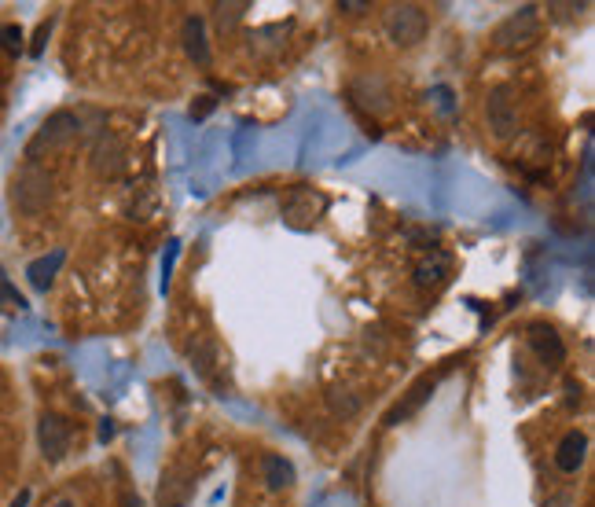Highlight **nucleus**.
Returning <instances> with one entry per match:
<instances>
[{
	"label": "nucleus",
	"mask_w": 595,
	"mask_h": 507,
	"mask_svg": "<svg viewBox=\"0 0 595 507\" xmlns=\"http://www.w3.org/2000/svg\"><path fill=\"white\" fill-rule=\"evenodd\" d=\"M56 199V177L41 162H23L12 177V206L19 214L37 217L45 214Z\"/></svg>",
	"instance_id": "f257e3e1"
},
{
	"label": "nucleus",
	"mask_w": 595,
	"mask_h": 507,
	"mask_svg": "<svg viewBox=\"0 0 595 507\" xmlns=\"http://www.w3.org/2000/svg\"><path fill=\"white\" fill-rule=\"evenodd\" d=\"M81 133H85V118H81L78 111L48 114L45 122H41V129L34 133V140L26 144V158H30V162H37V158L45 155V151H59V147L74 144Z\"/></svg>",
	"instance_id": "f03ea898"
},
{
	"label": "nucleus",
	"mask_w": 595,
	"mask_h": 507,
	"mask_svg": "<svg viewBox=\"0 0 595 507\" xmlns=\"http://www.w3.org/2000/svg\"><path fill=\"white\" fill-rule=\"evenodd\" d=\"M430 30V19L419 4H393L386 12V34L397 48H416Z\"/></svg>",
	"instance_id": "7ed1b4c3"
},
{
	"label": "nucleus",
	"mask_w": 595,
	"mask_h": 507,
	"mask_svg": "<svg viewBox=\"0 0 595 507\" xmlns=\"http://www.w3.org/2000/svg\"><path fill=\"white\" fill-rule=\"evenodd\" d=\"M540 34V12L533 8V4H526V8H518L515 15H507L504 23L493 30V45L496 48H526L533 45Z\"/></svg>",
	"instance_id": "20e7f679"
},
{
	"label": "nucleus",
	"mask_w": 595,
	"mask_h": 507,
	"mask_svg": "<svg viewBox=\"0 0 595 507\" xmlns=\"http://www.w3.org/2000/svg\"><path fill=\"white\" fill-rule=\"evenodd\" d=\"M89 162H92V173H96L100 181H118V177L125 173V144H122V136L111 133V129H103V133L92 140Z\"/></svg>",
	"instance_id": "39448f33"
},
{
	"label": "nucleus",
	"mask_w": 595,
	"mask_h": 507,
	"mask_svg": "<svg viewBox=\"0 0 595 507\" xmlns=\"http://www.w3.org/2000/svg\"><path fill=\"white\" fill-rule=\"evenodd\" d=\"M70 438H74V430H70V423L59 412H45L37 419V449H41V456L48 463H59L67 456Z\"/></svg>",
	"instance_id": "423d86ee"
},
{
	"label": "nucleus",
	"mask_w": 595,
	"mask_h": 507,
	"mask_svg": "<svg viewBox=\"0 0 595 507\" xmlns=\"http://www.w3.org/2000/svg\"><path fill=\"white\" fill-rule=\"evenodd\" d=\"M485 122H489L496 140H511V136H515L518 111H515V100H511V89H507V85L489 89V96H485Z\"/></svg>",
	"instance_id": "0eeeda50"
},
{
	"label": "nucleus",
	"mask_w": 595,
	"mask_h": 507,
	"mask_svg": "<svg viewBox=\"0 0 595 507\" xmlns=\"http://www.w3.org/2000/svg\"><path fill=\"white\" fill-rule=\"evenodd\" d=\"M327 210V195L313 192V188H294L283 203V221L291 228H313Z\"/></svg>",
	"instance_id": "6e6552de"
},
{
	"label": "nucleus",
	"mask_w": 595,
	"mask_h": 507,
	"mask_svg": "<svg viewBox=\"0 0 595 507\" xmlns=\"http://www.w3.org/2000/svg\"><path fill=\"white\" fill-rule=\"evenodd\" d=\"M526 342H529V350L540 357V364H548V368H559V364L566 361V346H562L559 331L551 324H529Z\"/></svg>",
	"instance_id": "1a4fd4ad"
},
{
	"label": "nucleus",
	"mask_w": 595,
	"mask_h": 507,
	"mask_svg": "<svg viewBox=\"0 0 595 507\" xmlns=\"http://www.w3.org/2000/svg\"><path fill=\"white\" fill-rule=\"evenodd\" d=\"M438 390V375H423L412 390H408V397L401 401V405H393L390 412H386V427H397V423H405L408 416H416L419 408L427 405L430 401V394Z\"/></svg>",
	"instance_id": "9d476101"
},
{
	"label": "nucleus",
	"mask_w": 595,
	"mask_h": 507,
	"mask_svg": "<svg viewBox=\"0 0 595 507\" xmlns=\"http://www.w3.org/2000/svg\"><path fill=\"white\" fill-rule=\"evenodd\" d=\"M191 496V474L188 467H166L158 482V507H188Z\"/></svg>",
	"instance_id": "9b49d317"
},
{
	"label": "nucleus",
	"mask_w": 595,
	"mask_h": 507,
	"mask_svg": "<svg viewBox=\"0 0 595 507\" xmlns=\"http://www.w3.org/2000/svg\"><path fill=\"white\" fill-rule=\"evenodd\" d=\"M584 456H588V438H584L581 430H570V434L559 441V449H555V467H559L562 474H577Z\"/></svg>",
	"instance_id": "f8f14e48"
},
{
	"label": "nucleus",
	"mask_w": 595,
	"mask_h": 507,
	"mask_svg": "<svg viewBox=\"0 0 595 507\" xmlns=\"http://www.w3.org/2000/svg\"><path fill=\"white\" fill-rule=\"evenodd\" d=\"M180 41H184V52H188L199 67L210 63V45H206V23L199 15H188L184 19V30H180Z\"/></svg>",
	"instance_id": "ddd939ff"
},
{
	"label": "nucleus",
	"mask_w": 595,
	"mask_h": 507,
	"mask_svg": "<svg viewBox=\"0 0 595 507\" xmlns=\"http://www.w3.org/2000/svg\"><path fill=\"white\" fill-rule=\"evenodd\" d=\"M353 100L375 114L390 111V89H386V81L382 78H360L357 85H353Z\"/></svg>",
	"instance_id": "4468645a"
},
{
	"label": "nucleus",
	"mask_w": 595,
	"mask_h": 507,
	"mask_svg": "<svg viewBox=\"0 0 595 507\" xmlns=\"http://www.w3.org/2000/svg\"><path fill=\"white\" fill-rule=\"evenodd\" d=\"M449 254H441V250H430L427 258L416 265V283L427 291V287H441L445 283V276H449Z\"/></svg>",
	"instance_id": "2eb2a0df"
},
{
	"label": "nucleus",
	"mask_w": 595,
	"mask_h": 507,
	"mask_svg": "<svg viewBox=\"0 0 595 507\" xmlns=\"http://www.w3.org/2000/svg\"><path fill=\"white\" fill-rule=\"evenodd\" d=\"M261 471H265V485H269L272 493H283V489H291L294 485V463L283 460V456H276V452H269L265 460H261Z\"/></svg>",
	"instance_id": "dca6fc26"
},
{
	"label": "nucleus",
	"mask_w": 595,
	"mask_h": 507,
	"mask_svg": "<svg viewBox=\"0 0 595 507\" xmlns=\"http://www.w3.org/2000/svg\"><path fill=\"white\" fill-rule=\"evenodd\" d=\"M63 250H56V254H45V258L30 261V269H26V276H30V283H34L37 291H48L52 287V280H56L59 265H63Z\"/></svg>",
	"instance_id": "f3484780"
},
{
	"label": "nucleus",
	"mask_w": 595,
	"mask_h": 507,
	"mask_svg": "<svg viewBox=\"0 0 595 507\" xmlns=\"http://www.w3.org/2000/svg\"><path fill=\"white\" fill-rule=\"evenodd\" d=\"M250 4L247 0H225V4H214V23L221 34H228V30H236L243 19H247Z\"/></svg>",
	"instance_id": "a211bd4d"
},
{
	"label": "nucleus",
	"mask_w": 595,
	"mask_h": 507,
	"mask_svg": "<svg viewBox=\"0 0 595 507\" xmlns=\"http://www.w3.org/2000/svg\"><path fill=\"white\" fill-rule=\"evenodd\" d=\"M26 309V298L12 287L8 276H0V313H23Z\"/></svg>",
	"instance_id": "6ab92c4d"
},
{
	"label": "nucleus",
	"mask_w": 595,
	"mask_h": 507,
	"mask_svg": "<svg viewBox=\"0 0 595 507\" xmlns=\"http://www.w3.org/2000/svg\"><path fill=\"white\" fill-rule=\"evenodd\" d=\"M581 12H588V4H548V19L555 23H573L581 19Z\"/></svg>",
	"instance_id": "aec40b11"
},
{
	"label": "nucleus",
	"mask_w": 595,
	"mask_h": 507,
	"mask_svg": "<svg viewBox=\"0 0 595 507\" xmlns=\"http://www.w3.org/2000/svg\"><path fill=\"white\" fill-rule=\"evenodd\" d=\"M327 401H331V412H335V416H353V412L360 408V401L349 394V390H335V394L327 397Z\"/></svg>",
	"instance_id": "412c9836"
},
{
	"label": "nucleus",
	"mask_w": 595,
	"mask_h": 507,
	"mask_svg": "<svg viewBox=\"0 0 595 507\" xmlns=\"http://www.w3.org/2000/svg\"><path fill=\"white\" fill-rule=\"evenodd\" d=\"M0 48H4L8 56H19V52H23V30H19V26H4V30H0Z\"/></svg>",
	"instance_id": "4be33fe9"
},
{
	"label": "nucleus",
	"mask_w": 595,
	"mask_h": 507,
	"mask_svg": "<svg viewBox=\"0 0 595 507\" xmlns=\"http://www.w3.org/2000/svg\"><path fill=\"white\" fill-rule=\"evenodd\" d=\"M214 107H217L214 96H199V103H191V118H195V122H203V118L214 111Z\"/></svg>",
	"instance_id": "5701e85b"
},
{
	"label": "nucleus",
	"mask_w": 595,
	"mask_h": 507,
	"mask_svg": "<svg viewBox=\"0 0 595 507\" xmlns=\"http://www.w3.org/2000/svg\"><path fill=\"white\" fill-rule=\"evenodd\" d=\"M48 30H52V19H48V23H41V26H37L34 45H30V56H41V52H45V37H48Z\"/></svg>",
	"instance_id": "b1692460"
},
{
	"label": "nucleus",
	"mask_w": 595,
	"mask_h": 507,
	"mask_svg": "<svg viewBox=\"0 0 595 507\" xmlns=\"http://www.w3.org/2000/svg\"><path fill=\"white\" fill-rule=\"evenodd\" d=\"M338 12L360 15V12H368V4H360V0H342V4H338Z\"/></svg>",
	"instance_id": "393cba45"
},
{
	"label": "nucleus",
	"mask_w": 595,
	"mask_h": 507,
	"mask_svg": "<svg viewBox=\"0 0 595 507\" xmlns=\"http://www.w3.org/2000/svg\"><path fill=\"white\" fill-rule=\"evenodd\" d=\"M544 507H573V496L570 493H559V496H548Z\"/></svg>",
	"instance_id": "a878e982"
},
{
	"label": "nucleus",
	"mask_w": 595,
	"mask_h": 507,
	"mask_svg": "<svg viewBox=\"0 0 595 507\" xmlns=\"http://www.w3.org/2000/svg\"><path fill=\"white\" fill-rule=\"evenodd\" d=\"M122 507H144V504H140V496H133L129 489H125V493H122Z\"/></svg>",
	"instance_id": "bb28decb"
}]
</instances>
